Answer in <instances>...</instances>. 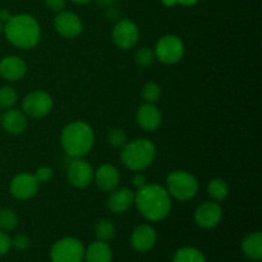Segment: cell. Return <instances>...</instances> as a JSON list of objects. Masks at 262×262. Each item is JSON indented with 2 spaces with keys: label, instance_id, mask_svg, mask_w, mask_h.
I'll return each instance as SVG.
<instances>
[{
  "label": "cell",
  "instance_id": "cell-1",
  "mask_svg": "<svg viewBox=\"0 0 262 262\" xmlns=\"http://www.w3.org/2000/svg\"><path fill=\"white\" fill-rule=\"evenodd\" d=\"M137 209L150 222H160L170 212L171 202L166 189L158 184H146L135 196Z\"/></svg>",
  "mask_w": 262,
  "mask_h": 262
},
{
  "label": "cell",
  "instance_id": "cell-2",
  "mask_svg": "<svg viewBox=\"0 0 262 262\" xmlns=\"http://www.w3.org/2000/svg\"><path fill=\"white\" fill-rule=\"evenodd\" d=\"M4 31L8 40L20 49L33 48L40 40V26L28 14L13 15L5 23Z\"/></svg>",
  "mask_w": 262,
  "mask_h": 262
},
{
  "label": "cell",
  "instance_id": "cell-3",
  "mask_svg": "<svg viewBox=\"0 0 262 262\" xmlns=\"http://www.w3.org/2000/svg\"><path fill=\"white\" fill-rule=\"evenodd\" d=\"M94 132L83 122H74L67 125L60 136L64 151L72 158H81L91 151L94 146Z\"/></svg>",
  "mask_w": 262,
  "mask_h": 262
},
{
  "label": "cell",
  "instance_id": "cell-4",
  "mask_svg": "<svg viewBox=\"0 0 262 262\" xmlns=\"http://www.w3.org/2000/svg\"><path fill=\"white\" fill-rule=\"evenodd\" d=\"M122 161L130 170L141 171L151 165L156 156V148L151 141L140 138L123 146Z\"/></svg>",
  "mask_w": 262,
  "mask_h": 262
},
{
  "label": "cell",
  "instance_id": "cell-5",
  "mask_svg": "<svg viewBox=\"0 0 262 262\" xmlns=\"http://www.w3.org/2000/svg\"><path fill=\"white\" fill-rule=\"evenodd\" d=\"M168 193L181 201H188L196 196L199 191V182L187 171H174L166 179Z\"/></svg>",
  "mask_w": 262,
  "mask_h": 262
},
{
  "label": "cell",
  "instance_id": "cell-6",
  "mask_svg": "<svg viewBox=\"0 0 262 262\" xmlns=\"http://www.w3.org/2000/svg\"><path fill=\"white\" fill-rule=\"evenodd\" d=\"M51 262H83V245L76 238H63L51 248Z\"/></svg>",
  "mask_w": 262,
  "mask_h": 262
},
{
  "label": "cell",
  "instance_id": "cell-7",
  "mask_svg": "<svg viewBox=\"0 0 262 262\" xmlns=\"http://www.w3.org/2000/svg\"><path fill=\"white\" fill-rule=\"evenodd\" d=\"M184 54V45L179 37L168 35L158 41L155 48V56L164 64H174L182 59Z\"/></svg>",
  "mask_w": 262,
  "mask_h": 262
},
{
  "label": "cell",
  "instance_id": "cell-8",
  "mask_svg": "<svg viewBox=\"0 0 262 262\" xmlns=\"http://www.w3.org/2000/svg\"><path fill=\"white\" fill-rule=\"evenodd\" d=\"M23 112L31 118H42L50 113L53 107V100L50 95L43 91L31 92L23 100Z\"/></svg>",
  "mask_w": 262,
  "mask_h": 262
},
{
  "label": "cell",
  "instance_id": "cell-9",
  "mask_svg": "<svg viewBox=\"0 0 262 262\" xmlns=\"http://www.w3.org/2000/svg\"><path fill=\"white\" fill-rule=\"evenodd\" d=\"M67 177L72 186L77 188H86L94 179V170L87 161L74 158V160L69 163L68 169H67Z\"/></svg>",
  "mask_w": 262,
  "mask_h": 262
},
{
  "label": "cell",
  "instance_id": "cell-10",
  "mask_svg": "<svg viewBox=\"0 0 262 262\" xmlns=\"http://www.w3.org/2000/svg\"><path fill=\"white\" fill-rule=\"evenodd\" d=\"M138 28L135 22L129 19H122L115 25L113 30V40L120 49H130L138 41Z\"/></svg>",
  "mask_w": 262,
  "mask_h": 262
},
{
  "label": "cell",
  "instance_id": "cell-11",
  "mask_svg": "<svg viewBox=\"0 0 262 262\" xmlns=\"http://www.w3.org/2000/svg\"><path fill=\"white\" fill-rule=\"evenodd\" d=\"M38 181L33 174L23 173L14 177L10 183V193L18 200H28L38 191Z\"/></svg>",
  "mask_w": 262,
  "mask_h": 262
},
{
  "label": "cell",
  "instance_id": "cell-12",
  "mask_svg": "<svg viewBox=\"0 0 262 262\" xmlns=\"http://www.w3.org/2000/svg\"><path fill=\"white\" fill-rule=\"evenodd\" d=\"M54 26L59 35L66 38H74L82 32V22L72 12H60L54 19Z\"/></svg>",
  "mask_w": 262,
  "mask_h": 262
},
{
  "label": "cell",
  "instance_id": "cell-13",
  "mask_svg": "<svg viewBox=\"0 0 262 262\" xmlns=\"http://www.w3.org/2000/svg\"><path fill=\"white\" fill-rule=\"evenodd\" d=\"M222 207L215 202H205V204L200 205L194 211V220H196L197 225L205 228V229L216 227L222 220Z\"/></svg>",
  "mask_w": 262,
  "mask_h": 262
},
{
  "label": "cell",
  "instance_id": "cell-14",
  "mask_svg": "<svg viewBox=\"0 0 262 262\" xmlns=\"http://www.w3.org/2000/svg\"><path fill=\"white\" fill-rule=\"evenodd\" d=\"M130 243L137 252H147L155 246L156 232L150 225H140L132 233Z\"/></svg>",
  "mask_w": 262,
  "mask_h": 262
},
{
  "label": "cell",
  "instance_id": "cell-15",
  "mask_svg": "<svg viewBox=\"0 0 262 262\" xmlns=\"http://www.w3.org/2000/svg\"><path fill=\"white\" fill-rule=\"evenodd\" d=\"M136 119H137V123L141 128L151 132V130L158 129L159 125L161 124V113L155 105L147 102V104L138 107Z\"/></svg>",
  "mask_w": 262,
  "mask_h": 262
},
{
  "label": "cell",
  "instance_id": "cell-16",
  "mask_svg": "<svg viewBox=\"0 0 262 262\" xmlns=\"http://www.w3.org/2000/svg\"><path fill=\"white\" fill-rule=\"evenodd\" d=\"M27 67L18 56H7L0 61V76L8 81H19L25 77Z\"/></svg>",
  "mask_w": 262,
  "mask_h": 262
},
{
  "label": "cell",
  "instance_id": "cell-17",
  "mask_svg": "<svg viewBox=\"0 0 262 262\" xmlns=\"http://www.w3.org/2000/svg\"><path fill=\"white\" fill-rule=\"evenodd\" d=\"M95 181H96L97 187L101 191H114L117 188L118 183H119V173H118L115 166L110 165V164H105V165L100 166L99 170L96 171Z\"/></svg>",
  "mask_w": 262,
  "mask_h": 262
},
{
  "label": "cell",
  "instance_id": "cell-18",
  "mask_svg": "<svg viewBox=\"0 0 262 262\" xmlns=\"http://www.w3.org/2000/svg\"><path fill=\"white\" fill-rule=\"evenodd\" d=\"M133 202H135L133 192L128 188H119L109 196L107 207H109L110 211L115 212V214H120V212L127 211L132 206Z\"/></svg>",
  "mask_w": 262,
  "mask_h": 262
},
{
  "label": "cell",
  "instance_id": "cell-19",
  "mask_svg": "<svg viewBox=\"0 0 262 262\" xmlns=\"http://www.w3.org/2000/svg\"><path fill=\"white\" fill-rule=\"evenodd\" d=\"M4 129L10 135H20L27 128V119L19 110H8L3 117H0Z\"/></svg>",
  "mask_w": 262,
  "mask_h": 262
},
{
  "label": "cell",
  "instance_id": "cell-20",
  "mask_svg": "<svg viewBox=\"0 0 262 262\" xmlns=\"http://www.w3.org/2000/svg\"><path fill=\"white\" fill-rule=\"evenodd\" d=\"M83 260H86V262H112V248L106 242L97 241L87 248Z\"/></svg>",
  "mask_w": 262,
  "mask_h": 262
},
{
  "label": "cell",
  "instance_id": "cell-21",
  "mask_svg": "<svg viewBox=\"0 0 262 262\" xmlns=\"http://www.w3.org/2000/svg\"><path fill=\"white\" fill-rule=\"evenodd\" d=\"M242 250L247 257L252 260H261L262 258V234L260 232L248 234L242 242Z\"/></svg>",
  "mask_w": 262,
  "mask_h": 262
},
{
  "label": "cell",
  "instance_id": "cell-22",
  "mask_svg": "<svg viewBox=\"0 0 262 262\" xmlns=\"http://www.w3.org/2000/svg\"><path fill=\"white\" fill-rule=\"evenodd\" d=\"M173 262H206L204 253L194 247H184L176 252Z\"/></svg>",
  "mask_w": 262,
  "mask_h": 262
},
{
  "label": "cell",
  "instance_id": "cell-23",
  "mask_svg": "<svg viewBox=\"0 0 262 262\" xmlns=\"http://www.w3.org/2000/svg\"><path fill=\"white\" fill-rule=\"evenodd\" d=\"M95 234L101 242H109L115 235V227L109 219H101L95 227Z\"/></svg>",
  "mask_w": 262,
  "mask_h": 262
},
{
  "label": "cell",
  "instance_id": "cell-24",
  "mask_svg": "<svg viewBox=\"0 0 262 262\" xmlns=\"http://www.w3.org/2000/svg\"><path fill=\"white\" fill-rule=\"evenodd\" d=\"M207 192L215 201H223L228 196L229 187H228L227 182L223 179H212L207 187Z\"/></svg>",
  "mask_w": 262,
  "mask_h": 262
},
{
  "label": "cell",
  "instance_id": "cell-25",
  "mask_svg": "<svg viewBox=\"0 0 262 262\" xmlns=\"http://www.w3.org/2000/svg\"><path fill=\"white\" fill-rule=\"evenodd\" d=\"M18 224V217L14 214V211L9 209L0 210V229L4 232H10L15 229Z\"/></svg>",
  "mask_w": 262,
  "mask_h": 262
},
{
  "label": "cell",
  "instance_id": "cell-26",
  "mask_svg": "<svg viewBox=\"0 0 262 262\" xmlns=\"http://www.w3.org/2000/svg\"><path fill=\"white\" fill-rule=\"evenodd\" d=\"M17 97L18 95L14 89L8 86L3 87L0 90V107H3V109H9V107H12L17 102Z\"/></svg>",
  "mask_w": 262,
  "mask_h": 262
},
{
  "label": "cell",
  "instance_id": "cell-27",
  "mask_svg": "<svg viewBox=\"0 0 262 262\" xmlns=\"http://www.w3.org/2000/svg\"><path fill=\"white\" fill-rule=\"evenodd\" d=\"M161 90L160 87L158 86L154 82H148V83L145 84L142 90V97L146 102L148 104H154L155 101H158V99L160 97Z\"/></svg>",
  "mask_w": 262,
  "mask_h": 262
},
{
  "label": "cell",
  "instance_id": "cell-28",
  "mask_svg": "<svg viewBox=\"0 0 262 262\" xmlns=\"http://www.w3.org/2000/svg\"><path fill=\"white\" fill-rule=\"evenodd\" d=\"M135 59L140 67H148L155 60V53L148 48H141L136 51Z\"/></svg>",
  "mask_w": 262,
  "mask_h": 262
},
{
  "label": "cell",
  "instance_id": "cell-29",
  "mask_svg": "<svg viewBox=\"0 0 262 262\" xmlns=\"http://www.w3.org/2000/svg\"><path fill=\"white\" fill-rule=\"evenodd\" d=\"M125 141H127V135L123 129H119V128H115V129H112L107 135V142L115 148H120L125 145Z\"/></svg>",
  "mask_w": 262,
  "mask_h": 262
},
{
  "label": "cell",
  "instance_id": "cell-30",
  "mask_svg": "<svg viewBox=\"0 0 262 262\" xmlns=\"http://www.w3.org/2000/svg\"><path fill=\"white\" fill-rule=\"evenodd\" d=\"M35 177L38 181V183H48L53 178V170L50 168H48V166H41V168H38L36 170Z\"/></svg>",
  "mask_w": 262,
  "mask_h": 262
},
{
  "label": "cell",
  "instance_id": "cell-31",
  "mask_svg": "<svg viewBox=\"0 0 262 262\" xmlns=\"http://www.w3.org/2000/svg\"><path fill=\"white\" fill-rule=\"evenodd\" d=\"M10 248H12V239L4 230L0 229V256L7 255Z\"/></svg>",
  "mask_w": 262,
  "mask_h": 262
},
{
  "label": "cell",
  "instance_id": "cell-32",
  "mask_svg": "<svg viewBox=\"0 0 262 262\" xmlns=\"http://www.w3.org/2000/svg\"><path fill=\"white\" fill-rule=\"evenodd\" d=\"M12 247L17 248L18 251H25L30 247V239L26 235L18 234L12 239Z\"/></svg>",
  "mask_w": 262,
  "mask_h": 262
},
{
  "label": "cell",
  "instance_id": "cell-33",
  "mask_svg": "<svg viewBox=\"0 0 262 262\" xmlns=\"http://www.w3.org/2000/svg\"><path fill=\"white\" fill-rule=\"evenodd\" d=\"M199 0H163V4L165 7H173L176 4H182V5H186V7H192Z\"/></svg>",
  "mask_w": 262,
  "mask_h": 262
},
{
  "label": "cell",
  "instance_id": "cell-34",
  "mask_svg": "<svg viewBox=\"0 0 262 262\" xmlns=\"http://www.w3.org/2000/svg\"><path fill=\"white\" fill-rule=\"evenodd\" d=\"M45 4L46 7H49L50 9L59 12V10L63 9L64 5H66V0H45Z\"/></svg>",
  "mask_w": 262,
  "mask_h": 262
},
{
  "label": "cell",
  "instance_id": "cell-35",
  "mask_svg": "<svg viewBox=\"0 0 262 262\" xmlns=\"http://www.w3.org/2000/svg\"><path fill=\"white\" fill-rule=\"evenodd\" d=\"M133 184H135V187H137L138 189L145 187L146 186L145 176H142V174H136L135 178H133Z\"/></svg>",
  "mask_w": 262,
  "mask_h": 262
},
{
  "label": "cell",
  "instance_id": "cell-36",
  "mask_svg": "<svg viewBox=\"0 0 262 262\" xmlns=\"http://www.w3.org/2000/svg\"><path fill=\"white\" fill-rule=\"evenodd\" d=\"M12 17H13V15L10 14L9 10H7V9L0 10V22H5V23H7L8 20H9Z\"/></svg>",
  "mask_w": 262,
  "mask_h": 262
},
{
  "label": "cell",
  "instance_id": "cell-37",
  "mask_svg": "<svg viewBox=\"0 0 262 262\" xmlns=\"http://www.w3.org/2000/svg\"><path fill=\"white\" fill-rule=\"evenodd\" d=\"M115 2H117V0H97V3H99L100 5H102V7H112Z\"/></svg>",
  "mask_w": 262,
  "mask_h": 262
},
{
  "label": "cell",
  "instance_id": "cell-38",
  "mask_svg": "<svg viewBox=\"0 0 262 262\" xmlns=\"http://www.w3.org/2000/svg\"><path fill=\"white\" fill-rule=\"evenodd\" d=\"M74 3H78V4H87V3L92 2V0H72Z\"/></svg>",
  "mask_w": 262,
  "mask_h": 262
},
{
  "label": "cell",
  "instance_id": "cell-39",
  "mask_svg": "<svg viewBox=\"0 0 262 262\" xmlns=\"http://www.w3.org/2000/svg\"><path fill=\"white\" fill-rule=\"evenodd\" d=\"M2 30H3V25H2V22H0V32H2Z\"/></svg>",
  "mask_w": 262,
  "mask_h": 262
}]
</instances>
